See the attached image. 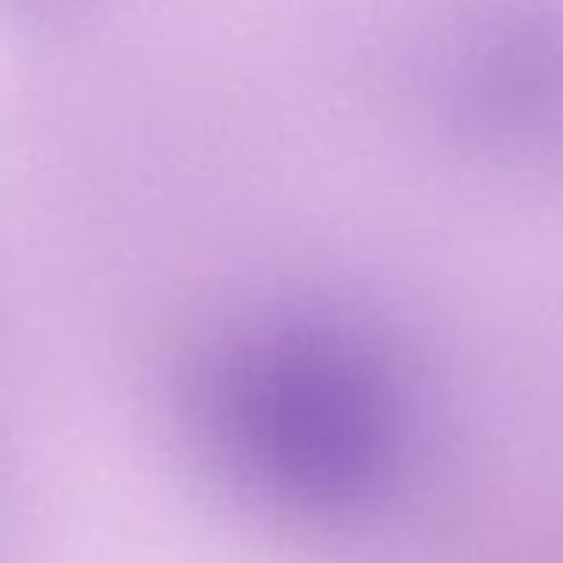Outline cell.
<instances>
[{
  "instance_id": "6da1fadb",
  "label": "cell",
  "mask_w": 563,
  "mask_h": 563,
  "mask_svg": "<svg viewBox=\"0 0 563 563\" xmlns=\"http://www.w3.org/2000/svg\"><path fill=\"white\" fill-rule=\"evenodd\" d=\"M199 408L219 454L255 490L296 507L365 494L398 431L391 372L329 322L245 332L206 368Z\"/></svg>"
},
{
  "instance_id": "7a4b0ae2",
  "label": "cell",
  "mask_w": 563,
  "mask_h": 563,
  "mask_svg": "<svg viewBox=\"0 0 563 563\" xmlns=\"http://www.w3.org/2000/svg\"><path fill=\"white\" fill-rule=\"evenodd\" d=\"M454 117L507 153L563 136V18L507 0L461 27L444 74Z\"/></svg>"
}]
</instances>
